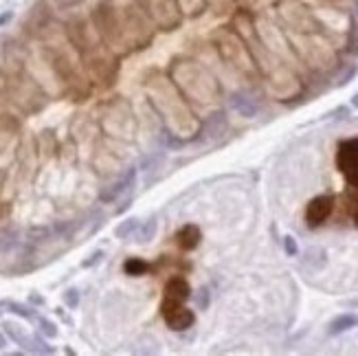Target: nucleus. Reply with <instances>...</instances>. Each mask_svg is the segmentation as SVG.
<instances>
[{"label": "nucleus", "instance_id": "nucleus-1", "mask_svg": "<svg viewBox=\"0 0 358 356\" xmlns=\"http://www.w3.org/2000/svg\"><path fill=\"white\" fill-rule=\"evenodd\" d=\"M93 24L97 29V34L101 36V40L110 44L112 49H121V51L132 49L128 42V36H126L121 13L117 11V7L110 3V0H101V3L93 9Z\"/></svg>", "mask_w": 358, "mask_h": 356}, {"label": "nucleus", "instance_id": "nucleus-2", "mask_svg": "<svg viewBox=\"0 0 358 356\" xmlns=\"http://www.w3.org/2000/svg\"><path fill=\"white\" fill-rule=\"evenodd\" d=\"M277 11H279L281 20L286 22L292 31L301 34V36H310L319 29L315 13H312L306 5L297 3V0H281L277 5Z\"/></svg>", "mask_w": 358, "mask_h": 356}, {"label": "nucleus", "instance_id": "nucleus-3", "mask_svg": "<svg viewBox=\"0 0 358 356\" xmlns=\"http://www.w3.org/2000/svg\"><path fill=\"white\" fill-rule=\"evenodd\" d=\"M137 3L145 9L152 22H156L165 31H172V29L181 24L183 13L178 9L176 0H137Z\"/></svg>", "mask_w": 358, "mask_h": 356}, {"label": "nucleus", "instance_id": "nucleus-4", "mask_svg": "<svg viewBox=\"0 0 358 356\" xmlns=\"http://www.w3.org/2000/svg\"><path fill=\"white\" fill-rule=\"evenodd\" d=\"M336 163L341 172L345 174L348 183L358 189V139H350V141H343L338 145V156Z\"/></svg>", "mask_w": 358, "mask_h": 356}, {"label": "nucleus", "instance_id": "nucleus-5", "mask_svg": "<svg viewBox=\"0 0 358 356\" xmlns=\"http://www.w3.org/2000/svg\"><path fill=\"white\" fill-rule=\"evenodd\" d=\"M163 315H165V321L174 330H187L193 323V313L183 306V302L165 299V304H163Z\"/></svg>", "mask_w": 358, "mask_h": 356}, {"label": "nucleus", "instance_id": "nucleus-6", "mask_svg": "<svg viewBox=\"0 0 358 356\" xmlns=\"http://www.w3.org/2000/svg\"><path fill=\"white\" fill-rule=\"evenodd\" d=\"M334 209V198L332 196H317L315 200H312L308 205V209H306V220H308V225L310 227H319L323 225V222L330 218Z\"/></svg>", "mask_w": 358, "mask_h": 356}, {"label": "nucleus", "instance_id": "nucleus-7", "mask_svg": "<svg viewBox=\"0 0 358 356\" xmlns=\"http://www.w3.org/2000/svg\"><path fill=\"white\" fill-rule=\"evenodd\" d=\"M53 20V13L49 9V5L44 3V0H38V3L33 5L31 13H29V24H31L36 31H44Z\"/></svg>", "mask_w": 358, "mask_h": 356}, {"label": "nucleus", "instance_id": "nucleus-8", "mask_svg": "<svg viewBox=\"0 0 358 356\" xmlns=\"http://www.w3.org/2000/svg\"><path fill=\"white\" fill-rule=\"evenodd\" d=\"M134 178H137V172L130 170V172L121 178V181L114 183V185H110L106 191H103V194H101V200H103V202H110V200H114L117 196H121L126 189H130V187H132Z\"/></svg>", "mask_w": 358, "mask_h": 356}, {"label": "nucleus", "instance_id": "nucleus-9", "mask_svg": "<svg viewBox=\"0 0 358 356\" xmlns=\"http://www.w3.org/2000/svg\"><path fill=\"white\" fill-rule=\"evenodd\" d=\"M189 297V284L181 277H174L167 284V299L170 302H185Z\"/></svg>", "mask_w": 358, "mask_h": 356}, {"label": "nucleus", "instance_id": "nucleus-10", "mask_svg": "<svg viewBox=\"0 0 358 356\" xmlns=\"http://www.w3.org/2000/svg\"><path fill=\"white\" fill-rule=\"evenodd\" d=\"M198 240H200L198 227L187 225V227H183L181 231H178V244H181L183 249H193V246L198 244Z\"/></svg>", "mask_w": 358, "mask_h": 356}, {"label": "nucleus", "instance_id": "nucleus-11", "mask_svg": "<svg viewBox=\"0 0 358 356\" xmlns=\"http://www.w3.org/2000/svg\"><path fill=\"white\" fill-rule=\"evenodd\" d=\"M231 103H233V108L240 112V114H244V117H253L258 112V106L253 103V99H248L246 95H242V93H235L233 97H231Z\"/></svg>", "mask_w": 358, "mask_h": 356}, {"label": "nucleus", "instance_id": "nucleus-12", "mask_svg": "<svg viewBox=\"0 0 358 356\" xmlns=\"http://www.w3.org/2000/svg\"><path fill=\"white\" fill-rule=\"evenodd\" d=\"M178 9H181V13H185V16H198V13L204 11L207 7V0H176Z\"/></svg>", "mask_w": 358, "mask_h": 356}, {"label": "nucleus", "instance_id": "nucleus-13", "mask_svg": "<svg viewBox=\"0 0 358 356\" xmlns=\"http://www.w3.org/2000/svg\"><path fill=\"white\" fill-rule=\"evenodd\" d=\"M358 323V319L354 315H341L332 321L330 325V334H341V332H345L350 328H354V325Z\"/></svg>", "mask_w": 358, "mask_h": 356}, {"label": "nucleus", "instance_id": "nucleus-14", "mask_svg": "<svg viewBox=\"0 0 358 356\" xmlns=\"http://www.w3.org/2000/svg\"><path fill=\"white\" fill-rule=\"evenodd\" d=\"M137 229H139V222H137V220H124L121 225L117 227L114 235L119 237V240H124V237H128L130 233H134Z\"/></svg>", "mask_w": 358, "mask_h": 356}, {"label": "nucleus", "instance_id": "nucleus-15", "mask_svg": "<svg viewBox=\"0 0 358 356\" xmlns=\"http://www.w3.org/2000/svg\"><path fill=\"white\" fill-rule=\"evenodd\" d=\"M156 233V220L152 218V220H147L145 225L141 227V231H139V242H147V240H152V235Z\"/></svg>", "mask_w": 358, "mask_h": 356}, {"label": "nucleus", "instance_id": "nucleus-16", "mask_svg": "<svg viewBox=\"0 0 358 356\" xmlns=\"http://www.w3.org/2000/svg\"><path fill=\"white\" fill-rule=\"evenodd\" d=\"M38 325H40V332L44 336H49V339H55L57 336V328H55L53 321H49V319H38Z\"/></svg>", "mask_w": 358, "mask_h": 356}, {"label": "nucleus", "instance_id": "nucleus-17", "mask_svg": "<svg viewBox=\"0 0 358 356\" xmlns=\"http://www.w3.org/2000/svg\"><path fill=\"white\" fill-rule=\"evenodd\" d=\"M5 306H7V308H11V310H13V313H16V315H22V317H27V319H31V317H33L31 308H27V306H20V304H16V302H7Z\"/></svg>", "mask_w": 358, "mask_h": 356}, {"label": "nucleus", "instance_id": "nucleus-18", "mask_svg": "<svg viewBox=\"0 0 358 356\" xmlns=\"http://www.w3.org/2000/svg\"><path fill=\"white\" fill-rule=\"evenodd\" d=\"M51 3H53L57 9L66 11V9H75V7L84 5V0H51Z\"/></svg>", "mask_w": 358, "mask_h": 356}, {"label": "nucleus", "instance_id": "nucleus-19", "mask_svg": "<svg viewBox=\"0 0 358 356\" xmlns=\"http://www.w3.org/2000/svg\"><path fill=\"white\" fill-rule=\"evenodd\" d=\"M147 269V264H143V262H139V260H130L128 264H126V271H130V273H141V271H145Z\"/></svg>", "mask_w": 358, "mask_h": 356}, {"label": "nucleus", "instance_id": "nucleus-20", "mask_svg": "<svg viewBox=\"0 0 358 356\" xmlns=\"http://www.w3.org/2000/svg\"><path fill=\"white\" fill-rule=\"evenodd\" d=\"M64 299H66V304L73 308V306H77V290H66L64 292Z\"/></svg>", "mask_w": 358, "mask_h": 356}, {"label": "nucleus", "instance_id": "nucleus-21", "mask_svg": "<svg viewBox=\"0 0 358 356\" xmlns=\"http://www.w3.org/2000/svg\"><path fill=\"white\" fill-rule=\"evenodd\" d=\"M286 251H288V255H297V244L292 237H286Z\"/></svg>", "mask_w": 358, "mask_h": 356}, {"label": "nucleus", "instance_id": "nucleus-22", "mask_svg": "<svg viewBox=\"0 0 358 356\" xmlns=\"http://www.w3.org/2000/svg\"><path fill=\"white\" fill-rule=\"evenodd\" d=\"M9 205H0V222H5L7 220V216H9Z\"/></svg>", "mask_w": 358, "mask_h": 356}, {"label": "nucleus", "instance_id": "nucleus-23", "mask_svg": "<svg viewBox=\"0 0 358 356\" xmlns=\"http://www.w3.org/2000/svg\"><path fill=\"white\" fill-rule=\"evenodd\" d=\"M7 346V339H5V334L3 332H0V350H3Z\"/></svg>", "mask_w": 358, "mask_h": 356}, {"label": "nucleus", "instance_id": "nucleus-24", "mask_svg": "<svg viewBox=\"0 0 358 356\" xmlns=\"http://www.w3.org/2000/svg\"><path fill=\"white\" fill-rule=\"evenodd\" d=\"M352 103H354V106H356V108H358V95H356V97H354V101H352Z\"/></svg>", "mask_w": 358, "mask_h": 356}]
</instances>
